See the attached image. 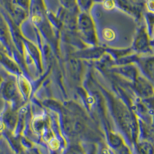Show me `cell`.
Listing matches in <instances>:
<instances>
[{
  "label": "cell",
  "mask_w": 154,
  "mask_h": 154,
  "mask_svg": "<svg viewBox=\"0 0 154 154\" xmlns=\"http://www.w3.org/2000/svg\"><path fill=\"white\" fill-rule=\"evenodd\" d=\"M76 28L79 37L84 42L92 45H95L97 43L94 23L87 12H83L79 14Z\"/></svg>",
  "instance_id": "6da1fadb"
},
{
  "label": "cell",
  "mask_w": 154,
  "mask_h": 154,
  "mask_svg": "<svg viewBox=\"0 0 154 154\" xmlns=\"http://www.w3.org/2000/svg\"><path fill=\"white\" fill-rule=\"evenodd\" d=\"M132 48L138 53H145L149 52L150 50H151L150 37L144 25L140 26L136 34Z\"/></svg>",
  "instance_id": "7a4b0ae2"
},
{
  "label": "cell",
  "mask_w": 154,
  "mask_h": 154,
  "mask_svg": "<svg viewBox=\"0 0 154 154\" xmlns=\"http://www.w3.org/2000/svg\"><path fill=\"white\" fill-rule=\"evenodd\" d=\"M2 94L4 98L9 100H13L16 98L18 93L14 81L9 80L4 82L2 86Z\"/></svg>",
  "instance_id": "3957f363"
},
{
  "label": "cell",
  "mask_w": 154,
  "mask_h": 154,
  "mask_svg": "<svg viewBox=\"0 0 154 154\" xmlns=\"http://www.w3.org/2000/svg\"><path fill=\"white\" fill-rule=\"evenodd\" d=\"M140 64L142 70L149 77H153L154 60L153 57H149L140 59Z\"/></svg>",
  "instance_id": "277c9868"
},
{
  "label": "cell",
  "mask_w": 154,
  "mask_h": 154,
  "mask_svg": "<svg viewBox=\"0 0 154 154\" xmlns=\"http://www.w3.org/2000/svg\"><path fill=\"white\" fill-rule=\"evenodd\" d=\"M136 86L137 90L143 96L148 95L150 93V91H152V87L144 78L139 77L136 79Z\"/></svg>",
  "instance_id": "5b68a950"
},
{
  "label": "cell",
  "mask_w": 154,
  "mask_h": 154,
  "mask_svg": "<svg viewBox=\"0 0 154 154\" xmlns=\"http://www.w3.org/2000/svg\"><path fill=\"white\" fill-rule=\"evenodd\" d=\"M0 63L4 65L7 69L10 70L11 71H13L16 72L18 71V68L16 65L9 58H8L2 52L0 51Z\"/></svg>",
  "instance_id": "8992f818"
},
{
  "label": "cell",
  "mask_w": 154,
  "mask_h": 154,
  "mask_svg": "<svg viewBox=\"0 0 154 154\" xmlns=\"http://www.w3.org/2000/svg\"><path fill=\"white\" fill-rule=\"evenodd\" d=\"M16 115L14 111L10 110L4 114V120L8 127L10 129L14 128L16 122Z\"/></svg>",
  "instance_id": "52a82bcc"
},
{
  "label": "cell",
  "mask_w": 154,
  "mask_h": 154,
  "mask_svg": "<svg viewBox=\"0 0 154 154\" xmlns=\"http://www.w3.org/2000/svg\"><path fill=\"white\" fill-rule=\"evenodd\" d=\"M64 8L72 13L77 14L79 11V8L76 0H60Z\"/></svg>",
  "instance_id": "ba28073f"
},
{
  "label": "cell",
  "mask_w": 154,
  "mask_h": 154,
  "mask_svg": "<svg viewBox=\"0 0 154 154\" xmlns=\"http://www.w3.org/2000/svg\"><path fill=\"white\" fill-rule=\"evenodd\" d=\"M137 152L139 154H153V147L148 142H141L138 144Z\"/></svg>",
  "instance_id": "9c48e42d"
},
{
  "label": "cell",
  "mask_w": 154,
  "mask_h": 154,
  "mask_svg": "<svg viewBox=\"0 0 154 154\" xmlns=\"http://www.w3.org/2000/svg\"><path fill=\"white\" fill-rule=\"evenodd\" d=\"M79 8L84 12H88L94 0H76Z\"/></svg>",
  "instance_id": "30bf717a"
},
{
  "label": "cell",
  "mask_w": 154,
  "mask_h": 154,
  "mask_svg": "<svg viewBox=\"0 0 154 154\" xmlns=\"http://www.w3.org/2000/svg\"><path fill=\"white\" fill-rule=\"evenodd\" d=\"M147 26L148 30V35L149 37L153 35V27H154V16L152 13H147L146 15Z\"/></svg>",
  "instance_id": "8fae6325"
},
{
  "label": "cell",
  "mask_w": 154,
  "mask_h": 154,
  "mask_svg": "<svg viewBox=\"0 0 154 154\" xmlns=\"http://www.w3.org/2000/svg\"><path fill=\"white\" fill-rule=\"evenodd\" d=\"M110 141L114 147H119L122 144V141L117 135L112 134L110 136Z\"/></svg>",
  "instance_id": "7c38bea8"
},
{
  "label": "cell",
  "mask_w": 154,
  "mask_h": 154,
  "mask_svg": "<svg viewBox=\"0 0 154 154\" xmlns=\"http://www.w3.org/2000/svg\"><path fill=\"white\" fill-rule=\"evenodd\" d=\"M66 154H84V153L81 147L76 146L71 147Z\"/></svg>",
  "instance_id": "4fadbf2b"
},
{
  "label": "cell",
  "mask_w": 154,
  "mask_h": 154,
  "mask_svg": "<svg viewBox=\"0 0 154 154\" xmlns=\"http://www.w3.org/2000/svg\"><path fill=\"white\" fill-rule=\"evenodd\" d=\"M16 3L24 8V9H28L29 6V0H15Z\"/></svg>",
  "instance_id": "5bb4252c"
},
{
  "label": "cell",
  "mask_w": 154,
  "mask_h": 154,
  "mask_svg": "<svg viewBox=\"0 0 154 154\" xmlns=\"http://www.w3.org/2000/svg\"><path fill=\"white\" fill-rule=\"evenodd\" d=\"M146 4L149 11H151V12L152 13L154 9V0H147Z\"/></svg>",
  "instance_id": "9a60e30c"
},
{
  "label": "cell",
  "mask_w": 154,
  "mask_h": 154,
  "mask_svg": "<svg viewBox=\"0 0 154 154\" xmlns=\"http://www.w3.org/2000/svg\"><path fill=\"white\" fill-rule=\"evenodd\" d=\"M105 7L107 9H111L114 6V3L112 0H105Z\"/></svg>",
  "instance_id": "2e32d148"
},
{
  "label": "cell",
  "mask_w": 154,
  "mask_h": 154,
  "mask_svg": "<svg viewBox=\"0 0 154 154\" xmlns=\"http://www.w3.org/2000/svg\"><path fill=\"white\" fill-rule=\"evenodd\" d=\"M2 82H3V79H2V77L0 76V88H1V85L2 84Z\"/></svg>",
  "instance_id": "e0dca14e"
},
{
  "label": "cell",
  "mask_w": 154,
  "mask_h": 154,
  "mask_svg": "<svg viewBox=\"0 0 154 154\" xmlns=\"http://www.w3.org/2000/svg\"><path fill=\"white\" fill-rule=\"evenodd\" d=\"M29 154H39L38 152H36V151H32V152H30Z\"/></svg>",
  "instance_id": "ac0fdd59"
}]
</instances>
